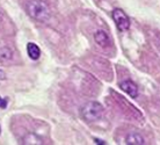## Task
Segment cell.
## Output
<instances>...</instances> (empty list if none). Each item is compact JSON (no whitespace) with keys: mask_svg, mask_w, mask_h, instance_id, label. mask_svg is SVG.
Listing matches in <instances>:
<instances>
[{"mask_svg":"<svg viewBox=\"0 0 160 145\" xmlns=\"http://www.w3.org/2000/svg\"><path fill=\"white\" fill-rule=\"evenodd\" d=\"M26 12L32 19L40 22H45L50 19L51 11L44 0H29L26 5Z\"/></svg>","mask_w":160,"mask_h":145,"instance_id":"1","label":"cell"},{"mask_svg":"<svg viewBox=\"0 0 160 145\" xmlns=\"http://www.w3.org/2000/svg\"><path fill=\"white\" fill-rule=\"evenodd\" d=\"M6 79V74L2 70H0V80H5Z\"/></svg>","mask_w":160,"mask_h":145,"instance_id":"11","label":"cell"},{"mask_svg":"<svg viewBox=\"0 0 160 145\" xmlns=\"http://www.w3.org/2000/svg\"><path fill=\"white\" fill-rule=\"evenodd\" d=\"M125 142L127 144L129 145H142L145 144V139L143 138L142 135L137 132H130L125 138Z\"/></svg>","mask_w":160,"mask_h":145,"instance_id":"6","label":"cell"},{"mask_svg":"<svg viewBox=\"0 0 160 145\" xmlns=\"http://www.w3.org/2000/svg\"><path fill=\"white\" fill-rule=\"evenodd\" d=\"M103 114L102 106L96 101H89L86 102L81 107V115L86 122H96L99 121Z\"/></svg>","mask_w":160,"mask_h":145,"instance_id":"2","label":"cell"},{"mask_svg":"<svg viewBox=\"0 0 160 145\" xmlns=\"http://www.w3.org/2000/svg\"><path fill=\"white\" fill-rule=\"evenodd\" d=\"M27 53L28 56L32 58V61H37L41 57V49L38 48V45L35 43H28L27 44Z\"/></svg>","mask_w":160,"mask_h":145,"instance_id":"7","label":"cell"},{"mask_svg":"<svg viewBox=\"0 0 160 145\" xmlns=\"http://www.w3.org/2000/svg\"><path fill=\"white\" fill-rule=\"evenodd\" d=\"M12 57H13L12 49H9L8 47H2V48H0V62L11 61Z\"/></svg>","mask_w":160,"mask_h":145,"instance_id":"8","label":"cell"},{"mask_svg":"<svg viewBox=\"0 0 160 145\" xmlns=\"http://www.w3.org/2000/svg\"><path fill=\"white\" fill-rule=\"evenodd\" d=\"M23 142L27 143V144H41L42 143V139L40 137H37L35 133H29L26 138H23Z\"/></svg>","mask_w":160,"mask_h":145,"instance_id":"9","label":"cell"},{"mask_svg":"<svg viewBox=\"0 0 160 145\" xmlns=\"http://www.w3.org/2000/svg\"><path fill=\"white\" fill-rule=\"evenodd\" d=\"M7 103H8V100L7 99H5V98L0 97V109H5L7 107Z\"/></svg>","mask_w":160,"mask_h":145,"instance_id":"10","label":"cell"},{"mask_svg":"<svg viewBox=\"0 0 160 145\" xmlns=\"http://www.w3.org/2000/svg\"><path fill=\"white\" fill-rule=\"evenodd\" d=\"M94 40H95L96 44L101 48H108L110 45V40H109L108 34L104 30H96L95 34H94Z\"/></svg>","mask_w":160,"mask_h":145,"instance_id":"5","label":"cell"},{"mask_svg":"<svg viewBox=\"0 0 160 145\" xmlns=\"http://www.w3.org/2000/svg\"><path fill=\"white\" fill-rule=\"evenodd\" d=\"M0 133H1V128H0Z\"/></svg>","mask_w":160,"mask_h":145,"instance_id":"13","label":"cell"},{"mask_svg":"<svg viewBox=\"0 0 160 145\" xmlns=\"http://www.w3.org/2000/svg\"><path fill=\"white\" fill-rule=\"evenodd\" d=\"M120 88L128 94L130 98H133L136 99L139 94V91H138V86H137L135 82L130 79H127V80H123L120 82Z\"/></svg>","mask_w":160,"mask_h":145,"instance_id":"4","label":"cell"},{"mask_svg":"<svg viewBox=\"0 0 160 145\" xmlns=\"http://www.w3.org/2000/svg\"><path fill=\"white\" fill-rule=\"evenodd\" d=\"M112 20L116 23V27L120 32H125L130 28V19L129 16L125 14L122 8H115L112 13Z\"/></svg>","mask_w":160,"mask_h":145,"instance_id":"3","label":"cell"},{"mask_svg":"<svg viewBox=\"0 0 160 145\" xmlns=\"http://www.w3.org/2000/svg\"><path fill=\"white\" fill-rule=\"evenodd\" d=\"M94 142H95V143H101V144H106L104 142L100 141V139H98V138H95V139H94Z\"/></svg>","mask_w":160,"mask_h":145,"instance_id":"12","label":"cell"}]
</instances>
